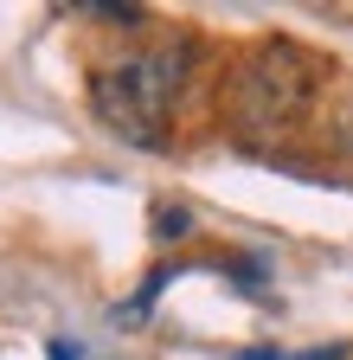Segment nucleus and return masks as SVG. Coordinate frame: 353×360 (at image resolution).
<instances>
[{
	"instance_id": "nucleus-4",
	"label": "nucleus",
	"mask_w": 353,
	"mask_h": 360,
	"mask_svg": "<svg viewBox=\"0 0 353 360\" xmlns=\"http://www.w3.org/2000/svg\"><path fill=\"white\" fill-rule=\"evenodd\" d=\"M302 360H340V347H315V354H302Z\"/></svg>"
},
{
	"instance_id": "nucleus-5",
	"label": "nucleus",
	"mask_w": 353,
	"mask_h": 360,
	"mask_svg": "<svg viewBox=\"0 0 353 360\" xmlns=\"http://www.w3.org/2000/svg\"><path fill=\"white\" fill-rule=\"evenodd\" d=\"M244 360H283V354H270V347H257V354H244Z\"/></svg>"
},
{
	"instance_id": "nucleus-1",
	"label": "nucleus",
	"mask_w": 353,
	"mask_h": 360,
	"mask_svg": "<svg viewBox=\"0 0 353 360\" xmlns=\"http://www.w3.org/2000/svg\"><path fill=\"white\" fill-rule=\"evenodd\" d=\"M193 71V45L173 39V45H148V52H128L116 65H103L91 77V103L97 116L135 148H167V129L173 110H180V90Z\"/></svg>"
},
{
	"instance_id": "nucleus-3",
	"label": "nucleus",
	"mask_w": 353,
	"mask_h": 360,
	"mask_svg": "<svg viewBox=\"0 0 353 360\" xmlns=\"http://www.w3.org/2000/svg\"><path fill=\"white\" fill-rule=\"evenodd\" d=\"M52 360H77V347L71 341H52Z\"/></svg>"
},
{
	"instance_id": "nucleus-2",
	"label": "nucleus",
	"mask_w": 353,
	"mask_h": 360,
	"mask_svg": "<svg viewBox=\"0 0 353 360\" xmlns=\"http://www.w3.org/2000/svg\"><path fill=\"white\" fill-rule=\"evenodd\" d=\"M321 90V65L289 39H263L257 52L232 71V122L244 135H283L308 116Z\"/></svg>"
}]
</instances>
